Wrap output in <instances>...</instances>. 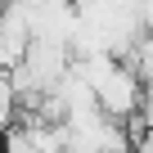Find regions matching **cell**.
Here are the masks:
<instances>
[{"instance_id": "3957f363", "label": "cell", "mask_w": 153, "mask_h": 153, "mask_svg": "<svg viewBox=\"0 0 153 153\" xmlns=\"http://www.w3.org/2000/svg\"><path fill=\"white\" fill-rule=\"evenodd\" d=\"M23 117V108H18V95H14V86H9V76H0V135H5L14 122Z\"/></svg>"}, {"instance_id": "7a4b0ae2", "label": "cell", "mask_w": 153, "mask_h": 153, "mask_svg": "<svg viewBox=\"0 0 153 153\" xmlns=\"http://www.w3.org/2000/svg\"><path fill=\"white\" fill-rule=\"evenodd\" d=\"M0 153H41V149H36V140H32V126H27L23 117H18L5 135H0Z\"/></svg>"}, {"instance_id": "5b68a950", "label": "cell", "mask_w": 153, "mask_h": 153, "mask_svg": "<svg viewBox=\"0 0 153 153\" xmlns=\"http://www.w3.org/2000/svg\"><path fill=\"white\" fill-rule=\"evenodd\" d=\"M27 5H36V0H27Z\"/></svg>"}, {"instance_id": "277c9868", "label": "cell", "mask_w": 153, "mask_h": 153, "mask_svg": "<svg viewBox=\"0 0 153 153\" xmlns=\"http://www.w3.org/2000/svg\"><path fill=\"white\" fill-rule=\"evenodd\" d=\"M135 9L144 18V32H153V0H135Z\"/></svg>"}, {"instance_id": "6da1fadb", "label": "cell", "mask_w": 153, "mask_h": 153, "mask_svg": "<svg viewBox=\"0 0 153 153\" xmlns=\"http://www.w3.org/2000/svg\"><path fill=\"white\" fill-rule=\"evenodd\" d=\"M95 99H99V108H104L108 117L135 122V117L144 113V76H140V68H135L131 59H113L108 72L95 81Z\"/></svg>"}]
</instances>
